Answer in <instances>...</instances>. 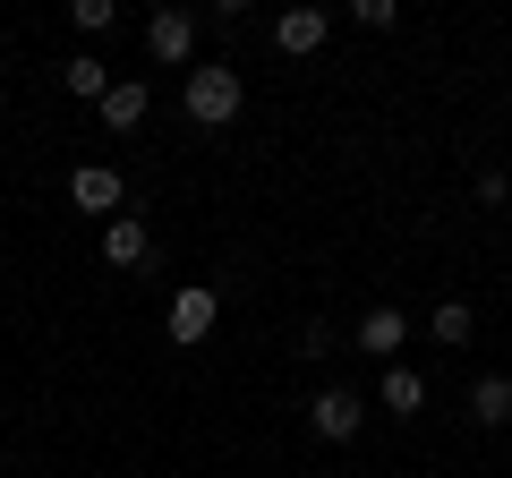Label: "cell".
Segmentation results:
<instances>
[{
	"instance_id": "30bf717a",
	"label": "cell",
	"mask_w": 512,
	"mask_h": 478,
	"mask_svg": "<svg viewBox=\"0 0 512 478\" xmlns=\"http://www.w3.org/2000/svg\"><path fill=\"white\" fill-rule=\"evenodd\" d=\"M470 419L478 427H504L512 419V376H478V385H470Z\"/></svg>"
},
{
	"instance_id": "4fadbf2b",
	"label": "cell",
	"mask_w": 512,
	"mask_h": 478,
	"mask_svg": "<svg viewBox=\"0 0 512 478\" xmlns=\"http://www.w3.org/2000/svg\"><path fill=\"white\" fill-rule=\"evenodd\" d=\"M436 342H470V308H461V299H444V308H436Z\"/></svg>"
},
{
	"instance_id": "8fae6325",
	"label": "cell",
	"mask_w": 512,
	"mask_h": 478,
	"mask_svg": "<svg viewBox=\"0 0 512 478\" xmlns=\"http://www.w3.org/2000/svg\"><path fill=\"white\" fill-rule=\"evenodd\" d=\"M384 410H393V419L427 410V376H419V368H384Z\"/></svg>"
},
{
	"instance_id": "9c48e42d",
	"label": "cell",
	"mask_w": 512,
	"mask_h": 478,
	"mask_svg": "<svg viewBox=\"0 0 512 478\" xmlns=\"http://www.w3.org/2000/svg\"><path fill=\"white\" fill-rule=\"evenodd\" d=\"M146 103H154V94H146V77H111L103 120H111V129H137V120H146Z\"/></svg>"
},
{
	"instance_id": "ba28073f",
	"label": "cell",
	"mask_w": 512,
	"mask_h": 478,
	"mask_svg": "<svg viewBox=\"0 0 512 478\" xmlns=\"http://www.w3.org/2000/svg\"><path fill=\"white\" fill-rule=\"evenodd\" d=\"M402 342H410V316L402 308H367L359 316V350H376L384 368H393V350H402Z\"/></svg>"
},
{
	"instance_id": "5b68a950",
	"label": "cell",
	"mask_w": 512,
	"mask_h": 478,
	"mask_svg": "<svg viewBox=\"0 0 512 478\" xmlns=\"http://www.w3.org/2000/svg\"><path fill=\"white\" fill-rule=\"evenodd\" d=\"M214 316H222V299L205 291V282H188V291L171 299V342H205V333H214Z\"/></svg>"
},
{
	"instance_id": "6da1fadb",
	"label": "cell",
	"mask_w": 512,
	"mask_h": 478,
	"mask_svg": "<svg viewBox=\"0 0 512 478\" xmlns=\"http://www.w3.org/2000/svg\"><path fill=\"white\" fill-rule=\"evenodd\" d=\"M239 111V69H188V120L197 129H222Z\"/></svg>"
},
{
	"instance_id": "7a4b0ae2",
	"label": "cell",
	"mask_w": 512,
	"mask_h": 478,
	"mask_svg": "<svg viewBox=\"0 0 512 478\" xmlns=\"http://www.w3.org/2000/svg\"><path fill=\"white\" fill-rule=\"evenodd\" d=\"M308 427H316V436H325V444H350V436H359V427H367V402H359V393H350V385H325V393H316V402H308Z\"/></svg>"
},
{
	"instance_id": "277c9868",
	"label": "cell",
	"mask_w": 512,
	"mask_h": 478,
	"mask_svg": "<svg viewBox=\"0 0 512 478\" xmlns=\"http://www.w3.org/2000/svg\"><path fill=\"white\" fill-rule=\"evenodd\" d=\"M69 205H86V214H128V205H120V171H111V163H77L69 171Z\"/></svg>"
},
{
	"instance_id": "8992f818",
	"label": "cell",
	"mask_w": 512,
	"mask_h": 478,
	"mask_svg": "<svg viewBox=\"0 0 512 478\" xmlns=\"http://www.w3.org/2000/svg\"><path fill=\"white\" fill-rule=\"evenodd\" d=\"M103 257L120 265V274H128V265H146V257H154V231H146L137 214H111V222H103Z\"/></svg>"
},
{
	"instance_id": "7c38bea8",
	"label": "cell",
	"mask_w": 512,
	"mask_h": 478,
	"mask_svg": "<svg viewBox=\"0 0 512 478\" xmlns=\"http://www.w3.org/2000/svg\"><path fill=\"white\" fill-rule=\"evenodd\" d=\"M60 86H69L77 103H103V94H111V69H103V60H94V52H77L69 69H60Z\"/></svg>"
},
{
	"instance_id": "52a82bcc",
	"label": "cell",
	"mask_w": 512,
	"mask_h": 478,
	"mask_svg": "<svg viewBox=\"0 0 512 478\" xmlns=\"http://www.w3.org/2000/svg\"><path fill=\"white\" fill-rule=\"evenodd\" d=\"M325 35H333L325 9H282V26H274V43H282V52H299V60L325 52Z\"/></svg>"
},
{
	"instance_id": "3957f363",
	"label": "cell",
	"mask_w": 512,
	"mask_h": 478,
	"mask_svg": "<svg viewBox=\"0 0 512 478\" xmlns=\"http://www.w3.org/2000/svg\"><path fill=\"white\" fill-rule=\"evenodd\" d=\"M146 52L163 60V69H180V60L197 52V18H188V9H154L146 18Z\"/></svg>"
}]
</instances>
